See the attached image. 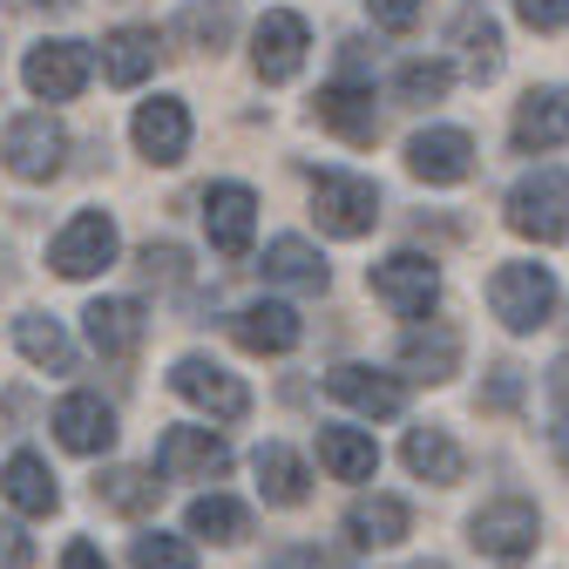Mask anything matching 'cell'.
I'll list each match as a JSON object with an SVG mask.
<instances>
[{"label": "cell", "instance_id": "cell-1", "mask_svg": "<svg viewBox=\"0 0 569 569\" xmlns=\"http://www.w3.org/2000/svg\"><path fill=\"white\" fill-rule=\"evenodd\" d=\"M488 306H495V319H502L509 332L549 326V312H556V278H549V264H502V271L488 278Z\"/></svg>", "mask_w": 569, "mask_h": 569}, {"label": "cell", "instance_id": "cell-2", "mask_svg": "<svg viewBox=\"0 0 569 569\" xmlns=\"http://www.w3.org/2000/svg\"><path fill=\"white\" fill-rule=\"evenodd\" d=\"M509 224L536 244H562L569 238V170H536L509 190Z\"/></svg>", "mask_w": 569, "mask_h": 569}, {"label": "cell", "instance_id": "cell-3", "mask_svg": "<svg viewBox=\"0 0 569 569\" xmlns=\"http://www.w3.org/2000/svg\"><path fill=\"white\" fill-rule=\"evenodd\" d=\"M312 210H319V224H326L332 238H367V231L380 224V190H373L367 177L326 170V177H312Z\"/></svg>", "mask_w": 569, "mask_h": 569}, {"label": "cell", "instance_id": "cell-4", "mask_svg": "<svg viewBox=\"0 0 569 569\" xmlns=\"http://www.w3.org/2000/svg\"><path fill=\"white\" fill-rule=\"evenodd\" d=\"M468 542H475L488 562L516 569V562L536 556V509L522 502V495H509V502H488V509L468 522Z\"/></svg>", "mask_w": 569, "mask_h": 569}, {"label": "cell", "instance_id": "cell-5", "mask_svg": "<svg viewBox=\"0 0 569 569\" xmlns=\"http://www.w3.org/2000/svg\"><path fill=\"white\" fill-rule=\"evenodd\" d=\"M373 299L393 306L400 319H427L441 299V271L435 258H420V251H393L387 264H373Z\"/></svg>", "mask_w": 569, "mask_h": 569}, {"label": "cell", "instance_id": "cell-6", "mask_svg": "<svg viewBox=\"0 0 569 569\" xmlns=\"http://www.w3.org/2000/svg\"><path fill=\"white\" fill-rule=\"evenodd\" d=\"M0 157H8V170L14 177H28V183H48L54 170H61V157H68V136H61V122L54 116H14L8 122V136H0Z\"/></svg>", "mask_w": 569, "mask_h": 569}, {"label": "cell", "instance_id": "cell-7", "mask_svg": "<svg viewBox=\"0 0 569 569\" xmlns=\"http://www.w3.org/2000/svg\"><path fill=\"white\" fill-rule=\"evenodd\" d=\"M48 264L61 278H96L102 264H116V218H109V210H82V218H68L61 238L48 244Z\"/></svg>", "mask_w": 569, "mask_h": 569}, {"label": "cell", "instance_id": "cell-8", "mask_svg": "<svg viewBox=\"0 0 569 569\" xmlns=\"http://www.w3.org/2000/svg\"><path fill=\"white\" fill-rule=\"evenodd\" d=\"M21 82H28L41 102L82 96V89H89V48H82V41H41V48H28Z\"/></svg>", "mask_w": 569, "mask_h": 569}, {"label": "cell", "instance_id": "cell-9", "mask_svg": "<svg viewBox=\"0 0 569 569\" xmlns=\"http://www.w3.org/2000/svg\"><path fill=\"white\" fill-rule=\"evenodd\" d=\"M170 387H177L190 407L218 413V420H244V413H251V393H244V387H238V380H231L218 360H197V352L170 367Z\"/></svg>", "mask_w": 569, "mask_h": 569}, {"label": "cell", "instance_id": "cell-10", "mask_svg": "<svg viewBox=\"0 0 569 569\" xmlns=\"http://www.w3.org/2000/svg\"><path fill=\"white\" fill-rule=\"evenodd\" d=\"M203 231L224 258H244L251 251V231H258V197L244 183H210L203 190Z\"/></svg>", "mask_w": 569, "mask_h": 569}, {"label": "cell", "instance_id": "cell-11", "mask_svg": "<svg viewBox=\"0 0 569 569\" xmlns=\"http://www.w3.org/2000/svg\"><path fill=\"white\" fill-rule=\"evenodd\" d=\"M306 41H312L306 21L278 8V14H264V21L251 28V68H258L264 82H292L299 68H306Z\"/></svg>", "mask_w": 569, "mask_h": 569}, {"label": "cell", "instance_id": "cell-12", "mask_svg": "<svg viewBox=\"0 0 569 569\" xmlns=\"http://www.w3.org/2000/svg\"><path fill=\"white\" fill-rule=\"evenodd\" d=\"M231 468V448L210 435V427H170L157 441V475L163 481H197V475H224Z\"/></svg>", "mask_w": 569, "mask_h": 569}, {"label": "cell", "instance_id": "cell-13", "mask_svg": "<svg viewBox=\"0 0 569 569\" xmlns=\"http://www.w3.org/2000/svg\"><path fill=\"white\" fill-rule=\"evenodd\" d=\"M129 136H136V150L150 157V163H183V150H190V109L177 96H157V102L136 109Z\"/></svg>", "mask_w": 569, "mask_h": 569}, {"label": "cell", "instance_id": "cell-14", "mask_svg": "<svg viewBox=\"0 0 569 569\" xmlns=\"http://www.w3.org/2000/svg\"><path fill=\"white\" fill-rule=\"evenodd\" d=\"M407 170H413L420 183H461V177L475 170L468 129H420V136L407 142Z\"/></svg>", "mask_w": 569, "mask_h": 569}, {"label": "cell", "instance_id": "cell-15", "mask_svg": "<svg viewBox=\"0 0 569 569\" xmlns=\"http://www.w3.org/2000/svg\"><path fill=\"white\" fill-rule=\"evenodd\" d=\"M54 435H61L68 455H109L116 448V413L96 393H68L54 407Z\"/></svg>", "mask_w": 569, "mask_h": 569}, {"label": "cell", "instance_id": "cell-16", "mask_svg": "<svg viewBox=\"0 0 569 569\" xmlns=\"http://www.w3.org/2000/svg\"><path fill=\"white\" fill-rule=\"evenodd\" d=\"M326 393L346 400L352 413H373V420L400 413V400H407V387H400L393 373H373V367H332V373H326Z\"/></svg>", "mask_w": 569, "mask_h": 569}, {"label": "cell", "instance_id": "cell-17", "mask_svg": "<svg viewBox=\"0 0 569 569\" xmlns=\"http://www.w3.org/2000/svg\"><path fill=\"white\" fill-rule=\"evenodd\" d=\"M299 312L292 306H278V299H258V306H244L238 319H231V339L244 346V352H292L299 346Z\"/></svg>", "mask_w": 569, "mask_h": 569}, {"label": "cell", "instance_id": "cell-18", "mask_svg": "<svg viewBox=\"0 0 569 569\" xmlns=\"http://www.w3.org/2000/svg\"><path fill=\"white\" fill-rule=\"evenodd\" d=\"M407 502L400 495H360V502L346 509V536L360 542V549H393V542H407Z\"/></svg>", "mask_w": 569, "mask_h": 569}, {"label": "cell", "instance_id": "cell-19", "mask_svg": "<svg viewBox=\"0 0 569 569\" xmlns=\"http://www.w3.org/2000/svg\"><path fill=\"white\" fill-rule=\"evenodd\" d=\"M516 150L522 157H536V150H556V142H569V102L556 96V89H536V96H522V109H516Z\"/></svg>", "mask_w": 569, "mask_h": 569}, {"label": "cell", "instance_id": "cell-20", "mask_svg": "<svg viewBox=\"0 0 569 569\" xmlns=\"http://www.w3.org/2000/svg\"><path fill=\"white\" fill-rule=\"evenodd\" d=\"M0 495H8L21 516H54L61 509V488H54L41 455H8V468H0Z\"/></svg>", "mask_w": 569, "mask_h": 569}, {"label": "cell", "instance_id": "cell-21", "mask_svg": "<svg viewBox=\"0 0 569 569\" xmlns=\"http://www.w3.org/2000/svg\"><path fill=\"white\" fill-rule=\"evenodd\" d=\"M82 319H89V339H96L102 360H129L136 339H142V306L136 299H96Z\"/></svg>", "mask_w": 569, "mask_h": 569}, {"label": "cell", "instance_id": "cell-22", "mask_svg": "<svg viewBox=\"0 0 569 569\" xmlns=\"http://www.w3.org/2000/svg\"><path fill=\"white\" fill-rule=\"evenodd\" d=\"M319 122L339 129L346 142H373V129H380L373 89H360V82H332V89H319Z\"/></svg>", "mask_w": 569, "mask_h": 569}, {"label": "cell", "instance_id": "cell-23", "mask_svg": "<svg viewBox=\"0 0 569 569\" xmlns=\"http://www.w3.org/2000/svg\"><path fill=\"white\" fill-rule=\"evenodd\" d=\"M157 28H116L109 41H102V68H109V82L116 89H136L142 76H150L157 68Z\"/></svg>", "mask_w": 569, "mask_h": 569}, {"label": "cell", "instance_id": "cell-24", "mask_svg": "<svg viewBox=\"0 0 569 569\" xmlns=\"http://www.w3.org/2000/svg\"><path fill=\"white\" fill-rule=\"evenodd\" d=\"M319 461L339 481H373L380 448H373V435H360V427H319Z\"/></svg>", "mask_w": 569, "mask_h": 569}, {"label": "cell", "instance_id": "cell-25", "mask_svg": "<svg viewBox=\"0 0 569 569\" xmlns=\"http://www.w3.org/2000/svg\"><path fill=\"white\" fill-rule=\"evenodd\" d=\"M264 278L292 284V292H326V258L306 238H271L264 244Z\"/></svg>", "mask_w": 569, "mask_h": 569}, {"label": "cell", "instance_id": "cell-26", "mask_svg": "<svg viewBox=\"0 0 569 569\" xmlns=\"http://www.w3.org/2000/svg\"><path fill=\"white\" fill-rule=\"evenodd\" d=\"M400 455H407V468H413L420 481H441V488H448V481H461V468H468V461H461V448L448 441V427H413Z\"/></svg>", "mask_w": 569, "mask_h": 569}, {"label": "cell", "instance_id": "cell-27", "mask_svg": "<svg viewBox=\"0 0 569 569\" xmlns=\"http://www.w3.org/2000/svg\"><path fill=\"white\" fill-rule=\"evenodd\" d=\"M455 360H461V339L448 326H427V332L400 339V367H413V380H448Z\"/></svg>", "mask_w": 569, "mask_h": 569}, {"label": "cell", "instance_id": "cell-28", "mask_svg": "<svg viewBox=\"0 0 569 569\" xmlns=\"http://www.w3.org/2000/svg\"><path fill=\"white\" fill-rule=\"evenodd\" d=\"M258 488H264V502H278V509H299L306 502V461L292 455V448H258Z\"/></svg>", "mask_w": 569, "mask_h": 569}, {"label": "cell", "instance_id": "cell-29", "mask_svg": "<svg viewBox=\"0 0 569 569\" xmlns=\"http://www.w3.org/2000/svg\"><path fill=\"white\" fill-rule=\"evenodd\" d=\"M14 339H21L28 360H34V367H48V373H68V367H76V346H68V332H61L48 312H28V319L14 326Z\"/></svg>", "mask_w": 569, "mask_h": 569}, {"label": "cell", "instance_id": "cell-30", "mask_svg": "<svg viewBox=\"0 0 569 569\" xmlns=\"http://www.w3.org/2000/svg\"><path fill=\"white\" fill-rule=\"evenodd\" d=\"M96 495H102L116 516H150V509H157V495H163V481H157V475H142V468H109V475L96 481Z\"/></svg>", "mask_w": 569, "mask_h": 569}, {"label": "cell", "instance_id": "cell-31", "mask_svg": "<svg viewBox=\"0 0 569 569\" xmlns=\"http://www.w3.org/2000/svg\"><path fill=\"white\" fill-rule=\"evenodd\" d=\"M190 536H203V542H238L244 536V509L231 502V495H197V502H190Z\"/></svg>", "mask_w": 569, "mask_h": 569}, {"label": "cell", "instance_id": "cell-32", "mask_svg": "<svg viewBox=\"0 0 569 569\" xmlns=\"http://www.w3.org/2000/svg\"><path fill=\"white\" fill-rule=\"evenodd\" d=\"M129 562H136V569H197L190 542H183V536H163V529H150V536H136Z\"/></svg>", "mask_w": 569, "mask_h": 569}, {"label": "cell", "instance_id": "cell-33", "mask_svg": "<svg viewBox=\"0 0 569 569\" xmlns=\"http://www.w3.org/2000/svg\"><path fill=\"white\" fill-rule=\"evenodd\" d=\"M455 89V68L448 61H407L400 68V96L407 102H435V96H448Z\"/></svg>", "mask_w": 569, "mask_h": 569}, {"label": "cell", "instance_id": "cell-34", "mask_svg": "<svg viewBox=\"0 0 569 569\" xmlns=\"http://www.w3.org/2000/svg\"><path fill=\"white\" fill-rule=\"evenodd\" d=\"M197 41H224V28H231V0H203V8H190V21H183Z\"/></svg>", "mask_w": 569, "mask_h": 569}, {"label": "cell", "instance_id": "cell-35", "mask_svg": "<svg viewBox=\"0 0 569 569\" xmlns=\"http://www.w3.org/2000/svg\"><path fill=\"white\" fill-rule=\"evenodd\" d=\"M461 34H468V48H475V76H495V61H502V54H495V48H502L495 21H468Z\"/></svg>", "mask_w": 569, "mask_h": 569}, {"label": "cell", "instance_id": "cell-36", "mask_svg": "<svg viewBox=\"0 0 569 569\" xmlns=\"http://www.w3.org/2000/svg\"><path fill=\"white\" fill-rule=\"evenodd\" d=\"M516 14H522L529 28L556 34V28H569V0H516Z\"/></svg>", "mask_w": 569, "mask_h": 569}, {"label": "cell", "instance_id": "cell-37", "mask_svg": "<svg viewBox=\"0 0 569 569\" xmlns=\"http://www.w3.org/2000/svg\"><path fill=\"white\" fill-rule=\"evenodd\" d=\"M367 8H373V21H380V28L407 34V28L420 21V8H427V0H367Z\"/></svg>", "mask_w": 569, "mask_h": 569}, {"label": "cell", "instance_id": "cell-38", "mask_svg": "<svg viewBox=\"0 0 569 569\" xmlns=\"http://www.w3.org/2000/svg\"><path fill=\"white\" fill-rule=\"evenodd\" d=\"M34 562V542L21 536V522H0V569H28Z\"/></svg>", "mask_w": 569, "mask_h": 569}, {"label": "cell", "instance_id": "cell-39", "mask_svg": "<svg viewBox=\"0 0 569 569\" xmlns=\"http://www.w3.org/2000/svg\"><path fill=\"white\" fill-rule=\"evenodd\" d=\"M61 569H109V556H102L96 542H68V556H61Z\"/></svg>", "mask_w": 569, "mask_h": 569}, {"label": "cell", "instance_id": "cell-40", "mask_svg": "<svg viewBox=\"0 0 569 569\" xmlns=\"http://www.w3.org/2000/svg\"><path fill=\"white\" fill-rule=\"evenodd\" d=\"M516 393H522V387H516V380L502 373V380H495V387H488V407H516Z\"/></svg>", "mask_w": 569, "mask_h": 569}, {"label": "cell", "instance_id": "cell-41", "mask_svg": "<svg viewBox=\"0 0 569 569\" xmlns=\"http://www.w3.org/2000/svg\"><path fill=\"white\" fill-rule=\"evenodd\" d=\"M556 400H562V407H569V360H562V367H556Z\"/></svg>", "mask_w": 569, "mask_h": 569}, {"label": "cell", "instance_id": "cell-42", "mask_svg": "<svg viewBox=\"0 0 569 569\" xmlns=\"http://www.w3.org/2000/svg\"><path fill=\"white\" fill-rule=\"evenodd\" d=\"M556 441H562V468H569V420H562V427H556Z\"/></svg>", "mask_w": 569, "mask_h": 569}, {"label": "cell", "instance_id": "cell-43", "mask_svg": "<svg viewBox=\"0 0 569 569\" xmlns=\"http://www.w3.org/2000/svg\"><path fill=\"white\" fill-rule=\"evenodd\" d=\"M34 8H76V0H34Z\"/></svg>", "mask_w": 569, "mask_h": 569}]
</instances>
